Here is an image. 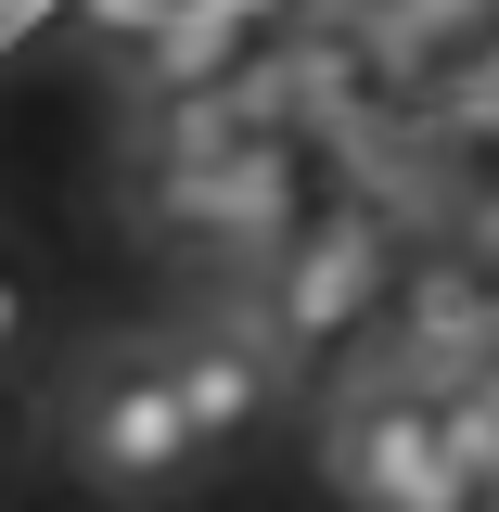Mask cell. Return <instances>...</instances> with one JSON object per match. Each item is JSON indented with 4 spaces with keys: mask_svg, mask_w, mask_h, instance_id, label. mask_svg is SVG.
<instances>
[{
    "mask_svg": "<svg viewBox=\"0 0 499 512\" xmlns=\"http://www.w3.org/2000/svg\"><path fill=\"white\" fill-rule=\"evenodd\" d=\"M64 461L103 500H180L205 436H192L167 359H141V346L128 359H77V384H64Z\"/></svg>",
    "mask_w": 499,
    "mask_h": 512,
    "instance_id": "6da1fadb",
    "label": "cell"
},
{
    "mask_svg": "<svg viewBox=\"0 0 499 512\" xmlns=\"http://www.w3.org/2000/svg\"><path fill=\"white\" fill-rule=\"evenodd\" d=\"M333 487L346 512H487V487L461 474V448L436 423V384L384 372L333 410Z\"/></svg>",
    "mask_w": 499,
    "mask_h": 512,
    "instance_id": "7a4b0ae2",
    "label": "cell"
},
{
    "mask_svg": "<svg viewBox=\"0 0 499 512\" xmlns=\"http://www.w3.org/2000/svg\"><path fill=\"white\" fill-rule=\"evenodd\" d=\"M384 282H397L384 205H320V218H295V231L269 244V346H282V359L346 346V333L384 308Z\"/></svg>",
    "mask_w": 499,
    "mask_h": 512,
    "instance_id": "3957f363",
    "label": "cell"
},
{
    "mask_svg": "<svg viewBox=\"0 0 499 512\" xmlns=\"http://www.w3.org/2000/svg\"><path fill=\"white\" fill-rule=\"evenodd\" d=\"M167 384H180L192 436L205 448H244L269 410H282V346L269 333H231V320H205V333H180L167 346Z\"/></svg>",
    "mask_w": 499,
    "mask_h": 512,
    "instance_id": "277c9868",
    "label": "cell"
},
{
    "mask_svg": "<svg viewBox=\"0 0 499 512\" xmlns=\"http://www.w3.org/2000/svg\"><path fill=\"white\" fill-rule=\"evenodd\" d=\"M167 13H180V0H77V26H90V39H116V52H141Z\"/></svg>",
    "mask_w": 499,
    "mask_h": 512,
    "instance_id": "5b68a950",
    "label": "cell"
},
{
    "mask_svg": "<svg viewBox=\"0 0 499 512\" xmlns=\"http://www.w3.org/2000/svg\"><path fill=\"white\" fill-rule=\"evenodd\" d=\"M448 116H461V128H499V39H487L474 64H461V90H448Z\"/></svg>",
    "mask_w": 499,
    "mask_h": 512,
    "instance_id": "8992f818",
    "label": "cell"
},
{
    "mask_svg": "<svg viewBox=\"0 0 499 512\" xmlns=\"http://www.w3.org/2000/svg\"><path fill=\"white\" fill-rule=\"evenodd\" d=\"M13 346H26V282L0 269V359H13Z\"/></svg>",
    "mask_w": 499,
    "mask_h": 512,
    "instance_id": "52a82bcc",
    "label": "cell"
},
{
    "mask_svg": "<svg viewBox=\"0 0 499 512\" xmlns=\"http://www.w3.org/2000/svg\"><path fill=\"white\" fill-rule=\"evenodd\" d=\"M231 26H282V13H308V0H218Z\"/></svg>",
    "mask_w": 499,
    "mask_h": 512,
    "instance_id": "ba28073f",
    "label": "cell"
},
{
    "mask_svg": "<svg viewBox=\"0 0 499 512\" xmlns=\"http://www.w3.org/2000/svg\"><path fill=\"white\" fill-rule=\"evenodd\" d=\"M0 436H13V397H0Z\"/></svg>",
    "mask_w": 499,
    "mask_h": 512,
    "instance_id": "9c48e42d",
    "label": "cell"
}]
</instances>
